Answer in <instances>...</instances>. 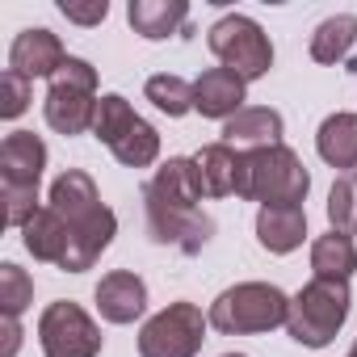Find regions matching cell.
I'll return each instance as SVG.
<instances>
[{
    "mask_svg": "<svg viewBox=\"0 0 357 357\" xmlns=\"http://www.w3.org/2000/svg\"><path fill=\"white\" fill-rule=\"evenodd\" d=\"M17 349H22V324L5 319V349H0V357H13Z\"/></svg>",
    "mask_w": 357,
    "mask_h": 357,
    "instance_id": "28",
    "label": "cell"
},
{
    "mask_svg": "<svg viewBox=\"0 0 357 357\" xmlns=\"http://www.w3.org/2000/svg\"><path fill=\"white\" fill-rule=\"evenodd\" d=\"M328 223L332 231H344V236L357 231V172L336 176V185L328 190Z\"/></svg>",
    "mask_w": 357,
    "mask_h": 357,
    "instance_id": "24",
    "label": "cell"
},
{
    "mask_svg": "<svg viewBox=\"0 0 357 357\" xmlns=\"http://www.w3.org/2000/svg\"><path fill=\"white\" fill-rule=\"evenodd\" d=\"M59 13H63L68 22H76V26H97V22H105L109 5H105V0H93V5H72V0H63Z\"/></svg>",
    "mask_w": 357,
    "mask_h": 357,
    "instance_id": "27",
    "label": "cell"
},
{
    "mask_svg": "<svg viewBox=\"0 0 357 357\" xmlns=\"http://www.w3.org/2000/svg\"><path fill=\"white\" fill-rule=\"evenodd\" d=\"M97 68L89 59H72L51 76V89H47V101H43V114L51 122V130L59 135H84L93 130L97 122Z\"/></svg>",
    "mask_w": 357,
    "mask_h": 357,
    "instance_id": "6",
    "label": "cell"
},
{
    "mask_svg": "<svg viewBox=\"0 0 357 357\" xmlns=\"http://www.w3.org/2000/svg\"><path fill=\"white\" fill-rule=\"evenodd\" d=\"M68 63V51L59 43V34H51L47 26H30L13 38L9 47V72L26 76V80H38V76H55L59 68Z\"/></svg>",
    "mask_w": 357,
    "mask_h": 357,
    "instance_id": "13",
    "label": "cell"
},
{
    "mask_svg": "<svg viewBox=\"0 0 357 357\" xmlns=\"http://www.w3.org/2000/svg\"><path fill=\"white\" fill-rule=\"evenodd\" d=\"M307 190H311V172L286 143L240 155V185H236L240 198L261 206H303Z\"/></svg>",
    "mask_w": 357,
    "mask_h": 357,
    "instance_id": "2",
    "label": "cell"
},
{
    "mask_svg": "<svg viewBox=\"0 0 357 357\" xmlns=\"http://www.w3.org/2000/svg\"><path fill=\"white\" fill-rule=\"evenodd\" d=\"M93 135H97V139L114 151V160L126 164V168H147V164H155V155H160V135H155V126H151L147 118H139L122 93H105V97H101Z\"/></svg>",
    "mask_w": 357,
    "mask_h": 357,
    "instance_id": "7",
    "label": "cell"
},
{
    "mask_svg": "<svg viewBox=\"0 0 357 357\" xmlns=\"http://www.w3.org/2000/svg\"><path fill=\"white\" fill-rule=\"evenodd\" d=\"M353 43H357V17L353 13L324 17L315 26V34H311V59L315 63H344Z\"/></svg>",
    "mask_w": 357,
    "mask_h": 357,
    "instance_id": "21",
    "label": "cell"
},
{
    "mask_svg": "<svg viewBox=\"0 0 357 357\" xmlns=\"http://www.w3.org/2000/svg\"><path fill=\"white\" fill-rule=\"evenodd\" d=\"M286 315H290V298L269 282H240L211 303V328L223 336L273 332L278 324H286Z\"/></svg>",
    "mask_w": 357,
    "mask_h": 357,
    "instance_id": "5",
    "label": "cell"
},
{
    "mask_svg": "<svg viewBox=\"0 0 357 357\" xmlns=\"http://www.w3.org/2000/svg\"><path fill=\"white\" fill-rule=\"evenodd\" d=\"M206 47H211V55H215L227 72H236L244 84L269 76V68H273L269 34H265L252 17H244V13H227V17H219V22L211 26Z\"/></svg>",
    "mask_w": 357,
    "mask_h": 357,
    "instance_id": "8",
    "label": "cell"
},
{
    "mask_svg": "<svg viewBox=\"0 0 357 357\" xmlns=\"http://www.w3.org/2000/svg\"><path fill=\"white\" fill-rule=\"evenodd\" d=\"M47 206L68 223L72 231V252L63 261L68 273H84L101 261V252L114 244V231H118V215L101 202L93 176L80 172V168H68L63 176H55L51 185V198Z\"/></svg>",
    "mask_w": 357,
    "mask_h": 357,
    "instance_id": "1",
    "label": "cell"
},
{
    "mask_svg": "<svg viewBox=\"0 0 357 357\" xmlns=\"http://www.w3.org/2000/svg\"><path fill=\"white\" fill-rule=\"evenodd\" d=\"M240 155H244V151H236V147H227V143H206V147L194 155L198 181H202V194H206V198H227V194H236V185H240Z\"/></svg>",
    "mask_w": 357,
    "mask_h": 357,
    "instance_id": "19",
    "label": "cell"
},
{
    "mask_svg": "<svg viewBox=\"0 0 357 357\" xmlns=\"http://www.w3.org/2000/svg\"><path fill=\"white\" fill-rule=\"evenodd\" d=\"M349 282H332V278H311L294 298H290V315H286V332L303 344V349H324L332 344V336L340 332V324L349 319Z\"/></svg>",
    "mask_w": 357,
    "mask_h": 357,
    "instance_id": "4",
    "label": "cell"
},
{
    "mask_svg": "<svg viewBox=\"0 0 357 357\" xmlns=\"http://www.w3.org/2000/svg\"><path fill=\"white\" fill-rule=\"evenodd\" d=\"M307 236V211L303 206H261L257 215V240L265 252L286 257L303 244Z\"/></svg>",
    "mask_w": 357,
    "mask_h": 357,
    "instance_id": "17",
    "label": "cell"
},
{
    "mask_svg": "<svg viewBox=\"0 0 357 357\" xmlns=\"http://www.w3.org/2000/svg\"><path fill=\"white\" fill-rule=\"evenodd\" d=\"M282 130H286V122H282L278 109H269V105H244L236 118L223 122V143H227V147H248V151H257V147L282 143Z\"/></svg>",
    "mask_w": 357,
    "mask_h": 357,
    "instance_id": "16",
    "label": "cell"
},
{
    "mask_svg": "<svg viewBox=\"0 0 357 357\" xmlns=\"http://www.w3.org/2000/svg\"><path fill=\"white\" fill-rule=\"evenodd\" d=\"M202 181H198V164L190 155H172L151 181L143 185V206H172V211H198L202 202Z\"/></svg>",
    "mask_w": 357,
    "mask_h": 357,
    "instance_id": "12",
    "label": "cell"
},
{
    "mask_svg": "<svg viewBox=\"0 0 357 357\" xmlns=\"http://www.w3.org/2000/svg\"><path fill=\"white\" fill-rule=\"evenodd\" d=\"M38 344H43V357H97L101 328L89 319L84 307L59 298L38 319Z\"/></svg>",
    "mask_w": 357,
    "mask_h": 357,
    "instance_id": "10",
    "label": "cell"
},
{
    "mask_svg": "<svg viewBox=\"0 0 357 357\" xmlns=\"http://www.w3.org/2000/svg\"><path fill=\"white\" fill-rule=\"evenodd\" d=\"M211 315L194 303H168L139 332V357H194L206 340Z\"/></svg>",
    "mask_w": 357,
    "mask_h": 357,
    "instance_id": "9",
    "label": "cell"
},
{
    "mask_svg": "<svg viewBox=\"0 0 357 357\" xmlns=\"http://www.w3.org/2000/svg\"><path fill=\"white\" fill-rule=\"evenodd\" d=\"M315 147H319V160L324 164L353 172L357 168V114H328L319 122Z\"/></svg>",
    "mask_w": 357,
    "mask_h": 357,
    "instance_id": "20",
    "label": "cell"
},
{
    "mask_svg": "<svg viewBox=\"0 0 357 357\" xmlns=\"http://www.w3.org/2000/svg\"><path fill=\"white\" fill-rule=\"evenodd\" d=\"M47 168V143L34 130H13L0 143V181H5V223L26 227L38 206V181Z\"/></svg>",
    "mask_w": 357,
    "mask_h": 357,
    "instance_id": "3",
    "label": "cell"
},
{
    "mask_svg": "<svg viewBox=\"0 0 357 357\" xmlns=\"http://www.w3.org/2000/svg\"><path fill=\"white\" fill-rule=\"evenodd\" d=\"M126 17H130V26H135L139 38L160 43V38H168V34H176V30L185 34L190 5H185V0H130Z\"/></svg>",
    "mask_w": 357,
    "mask_h": 357,
    "instance_id": "18",
    "label": "cell"
},
{
    "mask_svg": "<svg viewBox=\"0 0 357 357\" xmlns=\"http://www.w3.org/2000/svg\"><path fill=\"white\" fill-rule=\"evenodd\" d=\"M311 269L315 278H332V282H349L357 269V248L344 231H328L311 244Z\"/></svg>",
    "mask_w": 357,
    "mask_h": 357,
    "instance_id": "22",
    "label": "cell"
},
{
    "mask_svg": "<svg viewBox=\"0 0 357 357\" xmlns=\"http://www.w3.org/2000/svg\"><path fill=\"white\" fill-rule=\"evenodd\" d=\"M30 298H34L30 273H26L22 265L5 261V265H0V311H5V319H17V315L30 307Z\"/></svg>",
    "mask_w": 357,
    "mask_h": 357,
    "instance_id": "25",
    "label": "cell"
},
{
    "mask_svg": "<svg viewBox=\"0 0 357 357\" xmlns=\"http://www.w3.org/2000/svg\"><path fill=\"white\" fill-rule=\"evenodd\" d=\"M143 93H147V101L160 109V114H168V118H181V114H190L194 109V84H185L181 76H151L147 84H143Z\"/></svg>",
    "mask_w": 357,
    "mask_h": 357,
    "instance_id": "23",
    "label": "cell"
},
{
    "mask_svg": "<svg viewBox=\"0 0 357 357\" xmlns=\"http://www.w3.org/2000/svg\"><path fill=\"white\" fill-rule=\"evenodd\" d=\"M223 357H244V353H223Z\"/></svg>",
    "mask_w": 357,
    "mask_h": 357,
    "instance_id": "29",
    "label": "cell"
},
{
    "mask_svg": "<svg viewBox=\"0 0 357 357\" xmlns=\"http://www.w3.org/2000/svg\"><path fill=\"white\" fill-rule=\"evenodd\" d=\"M194 109L202 118H236L244 109V80L227 68H206L198 80H194Z\"/></svg>",
    "mask_w": 357,
    "mask_h": 357,
    "instance_id": "15",
    "label": "cell"
},
{
    "mask_svg": "<svg viewBox=\"0 0 357 357\" xmlns=\"http://www.w3.org/2000/svg\"><path fill=\"white\" fill-rule=\"evenodd\" d=\"M97 311L105 324H135L147 311V286L130 269H114L97 282Z\"/></svg>",
    "mask_w": 357,
    "mask_h": 357,
    "instance_id": "14",
    "label": "cell"
},
{
    "mask_svg": "<svg viewBox=\"0 0 357 357\" xmlns=\"http://www.w3.org/2000/svg\"><path fill=\"white\" fill-rule=\"evenodd\" d=\"M30 105V80L17 72L0 76V118H22Z\"/></svg>",
    "mask_w": 357,
    "mask_h": 357,
    "instance_id": "26",
    "label": "cell"
},
{
    "mask_svg": "<svg viewBox=\"0 0 357 357\" xmlns=\"http://www.w3.org/2000/svg\"><path fill=\"white\" fill-rule=\"evenodd\" d=\"M349 357H357V340H353V353H349Z\"/></svg>",
    "mask_w": 357,
    "mask_h": 357,
    "instance_id": "30",
    "label": "cell"
},
{
    "mask_svg": "<svg viewBox=\"0 0 357 357\" xmlns=\"http://www.w3.org/2000/svg\"><path fill=\"white\" fill-rule=\"evenodd\" d=\"M147 231L155 244H172L176 252L198 257L211 236H215V219L202 211H172V206H147Z\"/></svg>",
    "mask_w": 357,
    "mask_h": 357,
    "instance_id": "11",
    "label": "cell"
}]
</instances>
